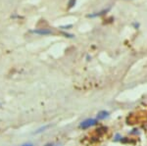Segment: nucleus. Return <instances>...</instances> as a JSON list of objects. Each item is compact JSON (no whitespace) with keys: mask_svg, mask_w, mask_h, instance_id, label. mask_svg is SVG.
<instances>
[{"mask_svg":"<svg viewBox=\"0 0 147 146\" xmlns=\"http://www.w3.org/2000/svg\"><path fill=\"white\" fill-rule=\"evenodd\" d=\"M96 124H97V120H95V119H86V120H84V122L80 123V128L86 129H89V128H91V126H95Z\"/></svg>","mask_w":147,"mask_h":146,"instance_id":"1","label":"nucleus"},{"mask_svg":"<svg viewBox=\"0 0 147 146\" xmlns=\"http://www.w3.org/2000/svg\"><path fill=\"white\" fill-rule=\"evenodd\" d=\"M110 11V8H107V9H103V10L99 11V12H94V13H91L89 15H87L88 18H97V17H101V16L105 15L107 12Z\"/></svg>","mask_w":147,"mask_h":146,"instance_id":"2","label":"nucleus"},{"mask_svg":"<svg viewBox=\"0 0 147 146\" xmlns=\"http://www.w3.org/2000/svg\"><path fill=\"white\" fill-rule=\"evenodd\" d=\"M34 34H52V32L50 30H46V29H39V30H34Z\"/></svg>","mask_w":147,"mask_h":146,"instance_id":"3","label":"nucleus"},{"mask_svg":"<svg viewBox=\"0 0 147 146\" xmlns=\"http://www.w3.org/2000/svg\"><path fill=\"white\" fill-rule=\"evenodd\" d=\"M109 117V112L107 111H101L97 114V120H105Z\"/></svg>","mask_w":147,"mask_h":146,"instance_id":"4","label":"nucleus"},{"mask_svg":"<svg viewBox=\"0 0 147 146\" xmlns=\"http://www.w3.org/2000/svg\"><path fill=\"white\" fill-rule=\"evenodd\" d=\"M76 2H77V0H70L69 1V9H71V8H73L74 6L76 5Z\"/></svg>","mask_w":147,"mask_h":146,"instance_id":"5","label":"nucleus"},{"mask_svg":"<svg viewBox=\"0 0 147 146\" xmlns=\"http://www.w3.org/2000/svg\"><path fill=\"white\" fill-rule=\"evenodd\" d=\"M72 27H73L72 25H69V26H65V27H62V28H64V29H65V30H68L69 28H72Z\"/></svg>","mask_w":147,"mask_h":146,"instance_id":"6","label":"nucleus"},{"mask_svg":"<svg viewBox=\"0 0 147 146\" xmlns=\"http://www.w3.org/2000/svg\"><path fill=\"white\" fill-rule=\"evenodd\" d=\"M22 146H34L32 143H26V144H23Z\"/></svg>","mask_w":147,"mask_h":146,"instance_id":"7","label":"nucleus"},{"mask_svg":"<svg viewBox=\"0 0 147 146\" xmlns=\"http://www.w3.org/2000/svg\"><path fill=\"white\" fill-rule=\"evenodd\" d=\"M46 146H60V145H57V144H53V143H52V144H48V145H46Z\"/></svg>","mask_w":147,"mask_h":146,"instance_id":"8","label":"nucleus"},{"mask_svg":"<svg viewBox=\"0 0 147 146\" xmlns=\"http://www.w3.org/2000/svg\"><path fill=\"white\" fill-rule=\"evenodd\" d=\"M0 107H1V103H0Z\"/></svg>","mask_w":147,"mask_h":146,"instance_id":"9","label":"nucleus"}]
</instances>
